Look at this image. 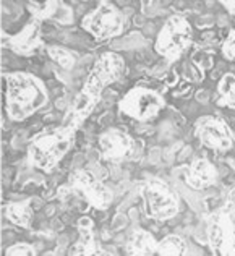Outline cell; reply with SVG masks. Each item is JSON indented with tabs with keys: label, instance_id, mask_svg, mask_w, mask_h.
<instances>
[{
	"label": "cell",
	"instance_id": "19",
	"mask_svg": "<svg viewBox=\"0 0 235 256\" xmlns=\"http://www.w3.org/2000/svg\"><path fill=\"white\" fill-rule=\"evenodd\" d=\"M218 104L235 109V73H226L218 82Z\"/></svg>",
	"mask_w": 235,
	"mask_h": 256
},
{
	"label": "cell",
	"instance_id": "15",
	"mask_svg": "<svg viewBox=\"0 0 235 256\" xmlns=\"http://www.w3.org/2000/svg\"><path fill=\"white\" fill-rule=\"evenodd\" d=\"M99 102L96 100H92L90 98H86L84 94L78 92L75 99L72 100V104L68 106V109H66L65 116H64V120H62V125L72 128V130H78L80 126H82L91 114L96 109V106Z\"/></svg>",
	"mask_w": 235,
	"mask_h": 256
},
{
	"label": "cell",
	"instance_id": "5",
	"mask_svg": "<svg viewBox=\"0 0 235 256\" xmlns=\"http://www.w3.org/2000/svg\"><path fill=\"white\" fill-rule=\"evenodd\" d=\"M193 44V28L182 15H172L164 22L154 41V50L160 57L174 62L178 60Z\"/></svg>",
	"mask_w": 235,
	"mask_h": 256
},
{
	"label": "cell",
	"instance_id": "14",
	"mask_svg": "<svg viewBox=\"0 0 235 256\" xmlns=\"http://www.w3.org/2000/svg\"><path fill=\"white\" fill-rule=\"evenodd\" d=\"M78 234L80 237L75 242V245H72L68 250V254L72 256H96L104 254V252L99 248L96 234H94V224L90 218H82L78 220Z\"/></svg>",
	"mask_w": 235,
	"mask_h": 256
},
{
	"label": "cell",
	"instance_id": "10",
	"mask_svg": "<svg viewBox=\"0 0 235 256\" xmlns=\"http://www.w3.org/2000/svg\"><path fill=\"white\" fill-rule=\"evenodd\" d=\"M98 146L102 158L109 162L136 160L141 152V144L138 143V140L122 128H109L104 133H100Z\"/></svg>",
	"mask_w": 235,
	"mask_h": 256
},
{
	"label": "cell",
	"instance_id": "8",
	"mask_svg": "<svg viewBox=\"0 0 235 256\" xmlns=\"http://www.w3.org/2000/svg\"><path fill=\"white\" fill-rule=\"evenodd\" d=\"M65 188L73 194L82 196L92 210L98 211H106L114 201V193L110 188L104 182H100L92 172L84 169L72 172Z\"/></svg>",
	"mask_w": 235,
	"mask_h": 256
},
{
	"label": "cell",
	"instance_id": "9",
	"mask_svg": "<svg viewBox=\"0 0 235 256\" xmlns=\"http://www.w3.org/2000/svg\"><path fill=\"white\" fill-rule=\"evenodd\" d=\"M206 238L212 254L235 256V220L224 208L206 218Z\"/></svg>",
	"mask_w": 235,
	"mask_h": 256
},
{
	"label": "cell",
	"instance_id": "1",
	"mask_svg": "<svg viewBox=\"0 0 235 256\" xmlns=\"http://www.w3.org/2000/svg\"><path fill=\"white\" fill-rule=\"evenodd\" d=\"M5 112L13 122H24L39 112L49 100V92L41 78L28 72L4 75Z\"/></svg>",
	"mask_w": 235,
	"mask_h": 256
},
{
	"label": "cell",
	"instance_id": "16",
	"mask_svg": "<svg viewBox=\"0 0 235 256\" xmlns=\"http://www.w3.org/2000/svg\"><path fill=\"white\" fill-rule=\"evenodd\" d=\"M125 253L130 256H154L158 253V240L146 228H135L126 238Z\"/></svg>",
	"mask_w": 235,
	"mask_h": 256
},
{
	"label": "cell",
	"instance_id": "11",
	"mask_svg": "<svg viewBox=\"0 0 235 256\" xmlns=\"http://www.w3.org/2000/svg\"><path fill=\"white\" fill-rule=\"evenodd\" d=\"M194 136L208 150L229 151L234 148L235 138L229 124L216 116H203L194 122Z\"/></svg>",
	"mask_w": 235,
	"mask_h": 256
},
{
	"label": "cell",
	"instance_id": "6",
	"mask_svg": "<svg viewBox=\"0 0 235 256\" xmlns=\"http://www.w3.org/2000/svg\"><path fill=\"white\" fill-rule=\"evenodd\" d=\"M82 28L96 41H109L118 38L125 30V16L122 10L112 2H98L96 8L82 18Z\"/></svg>",
	"mask_w": 235,
	"mask_h": 256
},
{
	"label": "cell",
	"instance_id": "4",
	"mask_svg": "<svg viewBox=\"0 0 235 256\" xmlns=\"http://www.w3.org/2000/svg\"><path fill=\"white\" fill-rule=\"evenodd\" d=\"M125 70H126L125 58L120 54L102 52L96 58V62L92 64L80 92L84 94L86 98L99 102L106 88L120 82L122 76L125 75Z\"/></svg>",
	"mask_w": 235,
	"mask_h": 256
},
{
	"label": "cell",
	"instance_id": "7",
	"mask_svg": "<svg viewBox=\"0 0 235 256\" xmlns=\"http://www.w3.org/2000/svg\"><path fill=\"white\" fill-rule=\"evenodd\" d=\"M164 107L166 99L162 94L146 86L132 88L118 100V110L136 122H150L158 118Z\"/></svg>",
	"mask_w": 235,
	"mask_h": 256
},
{
	"label": "cell",
	"instance_id": "23",
	"mask_svg": "<svg viewBox=\"0 0 235 256\" xmlns=\"http://www.w3.org/2000/svg\"><path fill=\"white\" fill-rule=\"evenodd\" d=\"M6 256H36L38 252L28 242H16L5 250Z\"/></svg>",
	"mask_w": 235,
	"mask_h": 256
},
{
	"label": "cell",
	"instance_id": "21",
	"mask_svg": "<svg viewBox=\"0 0 235 256\" xmlns=\"http://www.w3.org/2000/svg\"><path fill=\"white\" fill-rule=\"evenodd\" d=\"M60 0H46V2H26V10L36 22H46V20H54L57 12Z\"/></svg>",
	"mask_w": 235,
	"mask_h": 256
},
{
	"label": "cell",
	"instance_id": "26",
	"mask_svg": "<svg viewBox=\"0 0 235 256\" xmlns=\"http://www.w3.org/2000/svg\"><path fill=\"white\" fill-rule=\"evenodd\" d=\"M220 5H222L224 8L230 13V15H235V0H222Z\"/></svg>",
	"mask_w": 235,
	"mask_h": 256
},
{
	"label": "cell",
	"instance_id": "12",
	"mask_svg": "<svg viewBox=\"0 0 235 256\" xmlns=\"http://www.w3.org/2000/svg\"><path fill=\"white\" fill-rule=\"evenodd\" d=\"M5 46L20 57H32L46 49L42 39V23L30 20L22 30L6 38Z\"/></svg>",
	"mask_w": 235,
	"mask_h": 256
},
{
	"label": "cell",
	"instance_id": "25",
	"mask_svg": "<svg viewBox=\"0 0 235 256\" xmlns=\"http://www.w3.org/2000/svg\"><path fill=\"white\" fill-rule=\"evenodd\" d=\"M224 210H226V211H229L230 214L235 212V184L232 185V188H230L229 193H227V196H226Z\"/></svg>",
	"mask_w": 235,
	"mask_h": 256
},
{
	"label": "cell",
	"instance_id": "22",
	"mask_svg": "<svg viewBox=\"0 0 235 256\" xmlns=\"http://www.w3.org/2000/svg\"><path fill=\"white\" fill-rule=\"evenodd\" d=\"M54 22L60 26H68L75 22V16H73V10L68 4L65 2H58L57 6V12H56V16H54Z\"/></svg>",
	"mask_w": 235,
	"mask_h": 256
},
{
	"label": "cell",
	"instance_id": "17",
	"mask_svg": "<svg viewBox=\"0 0 235 256\" xmlns=\"http://www.w3.org/2000/svg\"><path fill=\"white\" fill-rule=\"evenodd\" d=\"M4 214L13 226L22 228H28L32 224V218H34L31 200H20L8 203L4 208Z\"/></svg>",
	"mask_w": 235,
	"mask_h": 256
},
{
	"label": "cell",
	"instance_id": "20",
	"mask_svg": "<svg viewBox=\"0 0 235 256\" xmlns=\"http://www.w3.org/2000/svg\"><path fill=\"white\" fill-rule=\"evenodd\" d=\"M46 54L49 56V58L52 60L57 66H60L65 72H70L75 68L76 65V56L73 54L70 49H66L64 46H46Z\"/></svg>",
	"mask_w": 235,
	"mask_h": 256
},
{
	"label": "cell",
	"instance_id": "2",
	"mask_svg": "<svg viewBox=\"0 0 235 256\" xmlns=\"http://www.w3.org/2000/svg\"><path fill=\"white\" fill-rule=\"evenodd\" d=\"M75 130L58 125L44 128L31 138L28 146V162L42 174H52L70 152Z\"/></svg>",
	"mask_w": 235,
	"mask_h": 256
},
{
	"label": "cell",
	"instance_id": "24",
	"mask_svg": "<svg viewBox=\"0 0 235 256\" xmlns=\"http://www.w3.org/2000/svg\"><path fill=\"white\" fill-rule=\"evenodd\" d=\"M220 50H222V57L226 60H235V30H230L229 34L226 36Z\"/></svg>",
	"mask_w": 235,
	"mask_h": 256
},
{
	"label": "cell",
	"instance_id": "3",
	"mask_svg": "<svg viewBox=\"0 0 235 256\" xmlns=\"http://www.w3.org/2000/svg\"><path fill=\"white\" fill-rule=\"evenodd\" d=\"M140 196L143 200L144 214L152 220H170L180 211V198L177 192L162 178H146L140 185Z\"/></svg>",
	"mask_w": 235,
	"mask_h": 256
},
{
	"label": "cell",
	"instance_id": "13",
	"mask_svg": "<svg viewBox=\"0 0 235 256\" xmlns=\"http://www.w3.org/2000/svg\"><path fill=\"white\" fill-rule=\"evenodd\" d=\"M219 178V172L214 167L211 160L206 158H198L193 159L185 169V184L192 188V190H208L216 185Z\"/></svg>",
	"mask_w": 235,
	"mask_h": 256
},
{
	"label": "cell",
	"instance_id": "18",
	"mask_svg": "<svg viewBox=\"0 0 235 256\" xmlns=\"http://www.w3.org/2000/svg\"><path fill=\"white\" fill-rule=\"evenodd\" d=\"M188 253V245L184 237L177 234L166 235L162 240L158 242V253L159 256H184Z\"/></svg>",
	"mask_w": 235,
	"mask_h": 256
}]
</instances>
